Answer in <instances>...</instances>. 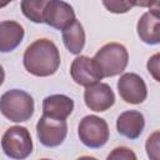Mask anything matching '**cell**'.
I'll return each mask as SVG.
<instances>
[{
	"mask_svg": "<svg viewBox=\"0 0 160 160\" xmlns=\"http://www.w3.org/2000/svg\"><path fill=\"white\" fill-rule=\"evenodd\" d=\"M59 65L60 52L58 46L51 40H35L24 52V66L28 72L35 76H50L56 72Z\"/></svg>",
	"mask_w": 160,
	"mask_h": 160,
	"instance_id": "1",
	"label": "cell"
},
{
	"mask_svg": "<svg viewBox=\"0 0 160 160\" xmlns=\"http://www.w3.org/2000/svg\"><path fill=\"white\" fill-rule=\"evenodd\" d=\"M128 50L119 42L105 44L92 58V62L101 79L121 74L128 66Z\"/></svg>",
	"mask_w": 160,
	"mask_h": 160,
	"instance_id": "2",
	"label": "cell"
},
{
	"mask_svg": "<svg viewBox=\"0 0 160 160\" xmlns=\"http://www.w3.org/2000/svg\"><path fill=\"white\" fill-rule=\"evenodd\" d=\"M34 100L30 94L20 89L4 92L0 98V112L14 122L29 120L34 114Z\"/></svg>",
	"mask_w": 160,
	"mask_h": 160,
	"instance_id": "3",
	"label": "cell"
},
{
	"mask_svg": "<svg viewBox=\"0 0 160 160\" xmlns=\"http://www.w3.org/2000/svg\"><path fill=\"white\" fill-rule=\"evenodd\" d=\"M4 154L10 159L21 160L28 158L32 151V141L30 132L24 126L9 128L1 139Z\"/></svg>",
	"mask_w": 160,
	"mask_h": 160,
	"instance_id": "4",
	"label": "cell"
},
{
	"mask_svg": "<svg viewBox=\"0 0 160 160\" xmlns=\"http://www.w3.org/2000/svg\"><path fill=\"white\" fill-rule=\"evenodd\" d=\"M78 135L85 146L90 149H99L109 140L108 122L96 115H88L80 121Z\"/></svg>",
	"mask_w": 160,
	"mask_h": 160,
	"instance_id": "5",
	"label": "cell"
},
{
	"mask_svg": "<svg viewBox=\"0 0 160 160\" xmlns=\"http://www.w3.org/2000/svg\"><path fill=\"white\" fill-rule=\"evenodd\" d=\"M68 134V124L61 119H52L42 115L36 124V135L39 141L46 148L61 145Z\"/></svg>",
	"mask_w": 160,
	"mask_h": 160,
	"instance_id": "6",
	"label": "cell"
},
{
	"mask_svg": "<svg viewBox=\"0 0 160 160\" xmlns=\"http://www.w3.org/2000/svg\"><path fill=\"white\" fill-rule=\"evenodd\" d=\"M120 98L128 104H141L148 96L145 81L134 72H125L118 81Z\"/></svg>",
	"mask_w": 160,
	"mask_h": 160,
	"instance_id": "7",
	"label": "cell"
},
{
	"mask_svg": "<svg viewBox=\"0 0 160 160\" xmlns=\"http://www.w3.org/2000/svg\"><path fill=\"white\" fill-rule=\"evenodd\" d=\"M76 20L74 9L70 4L62 0H50L44 11V22L49 26L64 30Z\"/></svg>",
	"mask_w": 160,
	"mask_h": 160,
	"instance_id": "8",
	"label": "cell"
},
{
	"mask_svg": "<svg viewBox=\"0 0 160 160\" xmlns=\"http://www.w3.org/2000/svg\"><path fill=\"white\" fill-rule=\"evenodd\" d=\"M84 100L86 106L96 112L106 111L115 102V95L111 88L105 82H95L86 86L84 91Z\"/></svg>",
	"mask_w": 160,
	"mask_h": 160,
	"instance_id": "9",
	"label": "cell"
},
{
	"mask_svg": "<svg viewBox=\"0 0 160 160\" xmlns=\"http://www.w3.org/2000/svg\"><path fill=\"white\" fill-rule=\"evenodd\" d=\"M70 75L78 85L85 88L101 80V76L99 75L92 59L85 55H80L72 60V64L70 66Z\"/></svg>",
	"mask_w": 160,
	"mask_h": 160,
	"instance_id": "10",
	"label": "cell"
},
{
	"mask_svg": "<svg viewBox=\"0 0 160 160\" xmlns=\"http://www.w3.org/2000/svg\"><path fill=\"white\" fill-rule=\"evenodd\" d=\"M145 128V119L140 111L128 110L119 115L116 120L118 132L130 140L138 139Z\"/></svg>",
	"mask_w": 160,
	"mask_h": 160,
	"instance_id": "11",
	"label": "cell"
},
{
	"mask_svg": "<svg viewBox=\"0 0 160 160\" xmlns=\"http://www.w3.org/2000/svg\"><path fill=\"white\" fill-rule=\"evenodd\" d=\"M159 22V8H152L150 11L145 12L139 19L136 26L140 40L149 45H158L160 42Z\"/></svg>",
	"mask_w": 160,
	"mask_h": 160,
	"instance_id": "12",
	"label": "cell"
},
{
	"mask_svg": "<svg viewBox=\"0 0 160 160\" xmlns=\"http://www.w3.org/2000/svg\"><path fill=\"white\" fill-rule=\"evenodd\" d=\"M74 110V101L66 95L55 94L46 96L42 101V115L65 120Z\"/></svg>",
	"mask_w": 160,
	"mask_h": 160,
	"instance_id": "13",
	"label": "cell"
},
{
	"mask_svg": "<svg viewBox=\"0 0 160 160\" xmlns=\"http://www.w3.org/2000/svg\"><path fill=\"white\" fill-rule=\"evenodd\" d=\"M24 39V28L16 21L0 22V52H9L16 49Z\"/></svg>",
	"mask_w": 160,
	"mask_h": 160,
	"instance_id": "14",
	"label": "cell"
},
{
	"mask_svg": "<svg viewBox=\"0 0 160 160\" xmlns=\"http://www.w3.org/2000/svg\"><path fill=\"white\" fill-rule=\"evenodd\" d=\"M62 41L71 54H80L85 45V31L82 25L75 20L62 30Z\"/></svg>",
	"mask_w": 160,
	"mask_h": 160,
	"instance_id": "15",
	"label": "cell"
},
{
	"mask_svg": "<svg viewBox=\"0 0 160 160\" xmlns=\"http://www.w3.org/2000/svg\"><path fill=\"white\" fill-rule=\"evenodd\" d=\"M50 0H21V11L30 21L44 22V11Z\"/></svg>",
	"mask_w": 160,
	"mask_h": 160,
	"instance_id": "16",
	"label": "cell"
},
{
	"mask_svg": "<svg viewBox=\"0 0 160 160\" xmlns=\"http://www.w3.org/2000/svg\"><path fill=\"white\" fill-rule=\"evenodd\" d=\"M104 6L114 14H125L135 6L134 0H102Z\"/></svg>",
	"mask_w": 160,
	"mask_h": 160,
	"instance_id": "17",
	"label": "cell"
},
{
	"mask_svg": "<svg viewBox=\"0 0 160 160\" xmlns=\"http://www.w3.org/2000/svg\"><path fill=\"white\" fill-rule=\"evenodd\" d=\"M146 152L150 159L158 160L159 159V131L152 132L146 140Z\"/></svg>",
	"mask_w": 160,
	"mask_h": 160,
	"instance_id": "18",
	"label": "cell"
},
{
	"mask_svg": "<svg viewBox=\"0 0 160 160\" xmlns=\"http://www.w3.org/2000/svg\"><path fill=\"white\" fill-rule=\"evenodd\" d=\"M108 159H124V160H135L136 159V155L132 150L128 149V148H124V146H120V148H115L112 150V152H110L108 155Z\"/></svg>",
	"mask_w": 160,
	"mask_h": 160,
	"instance_id": "19",
	"label": "cell"
},
{
	"mask_svg": "<svg viewBox=\"0 0 160 160\" xmlns=\"http://www.w3.org/2000/svg\"><path fill=\"white\" fill-rule=\"evenodd\" d=\"M159 60H160V54H155L152 55L149 61H148V70L149 72L152 75V78L156 80V81H160V76H159Z\"/></svg>",
	"mask_w": 160,
	"mask_h": 160,
	"instance_id": "20",
	"label": "cell"
},
{
	"mask_svg": "<svg viewBox=\"0 0 160 160\" xmlns=\"http://www.w3.org/2000/svg\"><path fill=\"white\" fill-rule=\"evenodd\" d=\"M134 2L140 8H159V0H134Z\"/></svg>",
	"mask_w": 160,
	"mask_h": 160,
	"instance_id": "21",
	"label": "cell"
},
{
	"mask_svg": "<svg viewBox=\"0 0 160 160\" xmlns=\"http://www.w3.org/2000/svg\"><path fill=\"white\" fill-rule=\"evenodd\" d=\"M4 79H5V71H4L2 66L0 65V86H1V84L4 82Z\"/></svg>",
	"mask_w": 160,
	"mask_h": 160,
	"instance_id": "22",
	"label": "cell"
},
{
	"mask_svg": "<svg viewBox=\"0 0 160 160\" xmlns=\"http://www.w3.org/2000/svg\"><path fill=\"white\" fill-rule=\"evenodd\" d=\"M11 1H14V0H0V9H1V8H5V6L9 5Z\"/></svg>",
	"mask_w": 160,
	"mask_h": 160,
	"instance_id": "23",
	"label": "cell"
}]
</instances>
